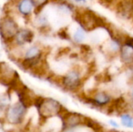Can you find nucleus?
<instances>
[{
  "label": "nucleus",
  "mask_w": 133,
  "mask_h": 132,
  "mask_svg": "<svg viewBox=\"0 0 133 132\" xmlns=\"http://www.w3.org/2000/svg\"><path fill=\"white\" fill-rule=\"evenodd\" d=\"M87 78L86 69L81 65H73L65 74L58 77L59 86L65 91L71 93L78 92L83 86Z\"/></svg>",
  "instance_id": "1"
},
{
  "label": "nucleus",
  "mask_w": 133,
  "mask_h": 132,
  "mask_svg": "<svg viewBox=\"0 0 133 132\" xmlns=\"http://www.w3.org/2000/svg\"><path fill=\"white\" fill-rule=\"evenodd\" d=\"M39 116L43 119H48L53 117L60 116L65 110L62 104L52 97L36 96L34 101Z\"/></svg>",
  "instance_id": "2"
},
{
  "label": "nucleus",
  "mask_w": 133,
  "mask_h": 132,
  "mask_svg": "<svg viewBox=\"0 0 133 132\" xmlns=\"http://www.w3.org/2000/svg\"><path fill=\"white\" fill-rule=\"evenodd\" d=\"M20 27L13 13L7 11L0 17V38L6 47L12 43Z\"/></svg>",
  "instance_id": "3"
},
{
  "label": "nucleus",
  "mask_w": 133,
  "mask_h": 132,
  "mask_svg": "<svg viewBox=\"0 0 133 132\" xmlns=\"http://www.w3.org/2000/svg\"><path fill=\"white\" fill-rule=\"evenodd\" d=\"M76 23L88 32L104 27L107 23L95 12L89 9H79L75 12Z\"/></svg>",
  "instance_id": "4"
},
{
  "label": "nucleus",
  "mask_w": 133,
  "mask_h": 132,
  "mask_svg": "<svg viewBox=\"0 0 133 132\" xmlns=\"http://www.w3.org/2000/svg\"><path fill=\"white\" fill-rule=\"evenodd\" d=\"M28 106L21 100H17L13 103H9L5 110V119L6 122L12 125L21 124L26 114Z\"/></svg>",
  "instance_id": "5"
},
{
  "label": "nucleus",
  "mask_w": 133,
  "mask_h": 132,
  "mask_svg": "<svg viewBox=\"0 0 133 132\" xmlns=\"http://www.w3.org/2000/svg\"><path fill=\"white\" fill-rule=\"evenodd\" d=\"M107 30L109 33V38L102 44V51L108 58H116L118 57L125 34L122 35L115 31L114 32L112 30L109 29V26H107Z\"/></svg>",
  "instance_id": "6"
},
{
  "label": "nucleus",
  "mask_w": 133,
  "mask_h": 132,
  "mask_svg": "<svg viewBox=\"0 0 133 132\" xmlns=\"http://www.w3.org/2000/svg\"><path fill=\"white\" fill-rule=\"evenodd\" d=\"M119 61L123 67H133V37L125 34L118 54Z\"/></svg>",
  "instance_id": "7"
},
{
  "label": "nucleus",
  "mask_w": 133,
  "mask_h": 132,
  "mask_svg": "<svg viewBox=\"0 0 133 132\" xmlns=\"http://www.w3.org/2000/svg\"><path fill=\"white\" fill-rule=\"evenodd\" d=\"M12 8L16 16L30 21L34 15V7L31 0H12Z\"/></svg>",
  "instance_id": "8"
},
{
  "label": "nucleus",
  "mask_w": 133,
  "mask_h": 132,
  "mask_svg": "<svg viewBox=\"0 0 133 132\" xmlns=\"http://www.w3.org/2000/svg\"><path fill=\"white\" fill-rule=\"evenodd\" d=\"M87 101L96 107L104 108L114 102L112 95L104 89H96L87 97Z\"/></svg>",
  "instance_id": "9"
},
{
  "label": "nucleus",
  "mask_w": 133,
  "mask_h": 132,
  "mask_svg": "<svg viewBox=\"0 0 133 132\" xmlns=\"http://www.w3.org/2000/svg\"><path fill=\"white\" fill-rule=\"evenodd\" d=\"M19 80V73L7 62H0V84L12 87Z\"/></svg>",
  "instance_id": "10"
},
{
  "label": "nucleus",
  "mask_w": 133,
  "mask_h": 132,
  "mask_svg": "<svg viewBox=\"0 0 133 132\" xmlns=\"http://www.w3.org/2000/svg\"><path fill=\"white\" fill-rule=\"evenodd\" d=\"M34 37H35V33L32 28L28 26H21L16 36L15 37L12 43L9 46L25 47L29 44L34 43Z\"/></svg>",
  "instance_id": "11"
},
{
  "label": "nucleus",
  "mask_w": 133,
  "mask_h": 132,
  "mask_svg": "<svg viewBox=\"0 0 133 132\" xmlns=\"http://www.w3.org/2000/svg\"><path fill=\"white\" fill-rule=\"evenodd\" d=\"M62 121V128L63 130H71L76 128V127L85 124L86 117L83 115L75 113L66 111L65 110L61 114Z\"/></svg>",
  "instance_id": "12"
},
{
  "label": "nucleus",
  "mask_w": 133,
  "mask_h": 132,
  "mask_svg": "<svg viewBox=\"0 0 133 132\" xmlns=\"http://www.w3.org/2000/svg\"><path fill=\"white\" fill-rule=\"evenodd\" d=\"M88 33L89 32L87 30L77 23L76 26L72 30L69 37L73 44L80 46L83 45L87 40Z\"/></svg>",
  "instance_id": "13"
},
{
  "label": "nucleus",
  "mask_w": 133,
  "mask_h": 132,
  "mask_svg": "<svg viewBox=\"0 0 133 132\" xmlns=\"http://www.w3.org/2000/svg\"><path fill=\"white\" fill-rule=\"evenodd\" d=\"M34 7V15L43 12L44 9L50 4L52 0H31Z\"/></svg>",
  "instance_id": "14"
},
{
  "label": "nucleus",
  "mask_w": 133,
  "mask_h": 132,
  "mask_svg": "<svg viewBox=\"0 0 133 132\" xmlns=\"http://www.w3.org/2000/svg\"><path fill=\"white\" fill-rule=\"evenodd\" d=\"M121 124L129 128H133V117L128 113H122L120 116Z\"/></svg>",
  "instance_id": "15"
},
{
  "label": "nucleus",
  "mask_w": 133,
  "mask_h": 132,
  "mask_svg": "<svg viewBox=\"0 0 133 132\" xmlns=\"http://www.w3.org/2000/svg\"><path fill=\"white\" fill-rule=\"evenodd\" d=\"M65 1L74 7H76V6L80 7L81 5H83L84 4L87 2V0H65Z\"/></svg>",
  "instance_id": "16"
},
{
  "label": "nucleus",
  "mask_w": 133,
  "mask_h": 132,
  "mask_svg": "<svg viewBox=\"0 0 133 132\" xmlns=\"http://www.w3.org/2000/svg\"><path fill=\"white\" fill-rule=\"evenodd\" d=\"M99 1L105 5L111 6V5H115L118 0H99Z\"/></svg>",
  "instance_id": "17"
},
{
  "label": "nucleus",
  "mask_w": 133,
  "mask_h": 132,
  "mask_svg": "<svg viewBox=\"0 0 133 132\" xmlns=\"http://www.w3.org/2000/svg\"><path fill=\"white\" fill-rule=\"evenodd\" d=\"M109 124L112 128H119V124H118V122L115 121H114V120H110L109 121Z\"/></svg>",
  "instance_id": "18"
},
{
  "label": "nucleus",
  "mask_w": 133,
  "mask_h": 132,
  "mask_svg": "<svg viewBox=\"0 0 133 132\" xmlns=\"http://www.w3.org/2000/svg\"><path fill=\"white\" fill-rule=\"evenodd\" d=\"M130 98H131L132 101L133 102V83L132 86V89H131V92H130Z\"/></svg>",
  "instance_id": "19"
}]
</instances>
